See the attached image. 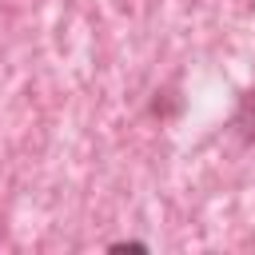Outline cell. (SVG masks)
<instances>
[{"label": "cell", "mask_w": 255, "mask_h": 255, "mask_svg": "<svg viewBox=\"0 0 255 255\" xmlns=\"http://www.w3.org/2000/svg\"><path fill=\"white\" fill-rule=\"evenodd\" d=\"M231 131L243 139V143H255V88H247L231 112Z\"/></svg>", "instance_id": "1"}, {"label": "cell", "mask_w": 255, "mask_h": 255, "mask_svg": "<svg viewBox=\"0 0 255 255\" xmlns=\"http://www.w3.org/2000/svg\"><path fill=\"white\" fill-rule=\"evenodd\" d=\"M108 251H147V243H139V239H120V243H112Z\"/></svg>", "instance_id": "2"}]
</instances>
